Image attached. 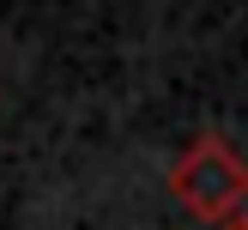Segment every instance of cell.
Instances as JSON below:
<instances>
[{"instance_id":"1","label":"cell","mask_w":248,"mask_h":230,"mask_svg":"<svg viewBox=\"0 0 248 230\" xmlns=\"http://www.w3.org/2000/svg\"><path fill=\"white\" fill-rule=\"evenodd\" d=\"M170 188L182 194V206H194L200 218L224 224V218H236L242 200H248V164L218 139V133H200V139L176 157Z\"/></svg>"},{"instance_id":"2","label":"cell","mask_w":248,"mask_h":230,"mask_svg":"<svg viewBox=\"0 0 248 230\" xmlns=\"http://www.w3.org/2000/svg\"><path fill=\"white\" fill-rule=\"evenodd\" d=\"M212 230H248V212H236V218H224V224H212Z\"/></svg>"}]
</instances>
